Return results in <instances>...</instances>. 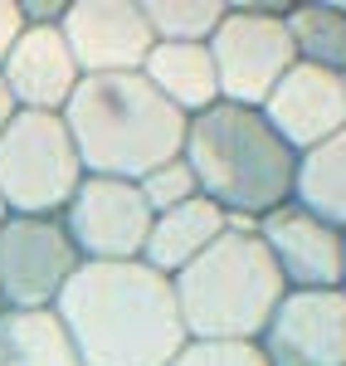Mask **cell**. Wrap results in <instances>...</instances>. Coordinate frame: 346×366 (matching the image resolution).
I'll return each instance as SVG.
<instances>
[{"label":"cell","mask_w":346,"mask_h":366,"mask_svg":"<svg viewBox=\"0 0 346 366\" xmlns=\"http://www.w3.org/2000/svg\"><path fill=\"white\" fill-rule=\"evenodd\" d=\"M54 317L83 366H171L190 342L171 279L142 259L78 264L58 293Z\"/></svg>","instance_id":"1"},{"label":"cell","mask_w":346,"mask_h":366,"mask_svg":"<svg viewBox=\"0 0 346 366\" xmlns=\"http://www.w3.org/2000/svg\"><path fill=\"white\" fill-rule=\"evenodd\" d=\"M63 127L88 176L142 181L185 152L190 117L146 84L142 74H93L63 103Z\"/></svg>","instance_id":"2"},{"label":"cell","mask_w":346,"mask_h":366,"mask_svg":"<svg viewBox=\"0 0 346 366\" xmlns=\"http://www.w3.org/2000/svg\"><path fill=\"white\" fill-rule=\"evenodd\" d=\"M180 157L195 171L200 196L215 200L225 215L263 220L292 200L297 152L263 122L259 108L215 103L210 113L190 117Z\"/></svg>","instance_id":"3"},{"label":"cell","mask_w":346,"mask_h":366,"mask_svg":"<svg viewBox=\"0 0 346 366\" xmlns=\"http://www.w3.org/2000/svg\"><path fill=\"white\" fill-rule=\"evenodd\" d=\"M190 342H259L288 283L259 229H225L210 249L171 279Z\"/></svg>","instance_id":"4"},{"label":"cell","mask_w":346,"mask_h":366,"mask_svg":"<svg viewBox=\"0 0 346 366\" xmlns=\"http://www.w3.org/2000/svg\"><path fill=\"white\" fill-rule=\"evenodd\" d=\"M83 162L58 113H15L0 137V200L10 215H63L83 186Z\"/></svg>","instance_id":"5"},{"label":"cell","mask_w":346,"mask_h":366,"mask_svg":"<svg viewBox=\"0 0 346 366\" xmlns=\"http://www.w3.org/2000/svg\"><path fill=\"white\" fill-rule=\"evenodd\" d=\"M288 5H230L210 34V59L220 79V103L263 108V98L297 64L292 34L283 25Z\"/></svg>","instance_id":"6"},{"label":"cell","mask_w":346,"mask_h":366,"mask_svg":"<svg viewBox=\"0 0 346 366\" xmlns=\"http://www.w3.org/2000/svg\"><path fill=\"white\" fill-rule=\"evenodd\" d=\"M78 249L58 215H5L0 220V308L44 312L78 274Z\"/></svg>","instance_id":"7"},{"label":"cell","mask_w":346,"mask_h":366,"mask_svg":"<svg viewBox=\"0 0 346 366\" xmlns=\"http://www.w3.org/2000/svg\"><path fill=\"white\" fill-rule=\"evenodd\" d=\"M58 220H63L83 264H127V259H142L156 215L142 200L137 181L83 176V186L73 191Z\"/></svg>","instance_id":"8"},{"label":"cell","mask_w":346,"mask_h":366,"mask_svg":"<svg viewBox=\"0 0 346 366\" xmlns=\"http://www.w3.org/2000/svg\"><path fill=\"white\" fill-rule=\"evenodd\" d=\"M259 352L268 366H346V288H288Z\"/></svg>","instance_id":"9"},{"label":"cell","mask_w":346,"mask_h":366,"mask_svg":"<svg viewBox=\"0 0 346 366\" xmlns=\"http://www.w3.org/2000/svg\"><path fill=\"white\" fill-rule=\"evenodd\" d=\"M63 39L73 49L78 74H142L156 34L142 15V0H68Z\"/></svg>","instance_id":"10"},{"label":"cell","mask_w":346,"mask_h":366,"mask_svg":"<svg viewBox=\"0 0 346 366\" xmlns=\"http://www.w3.org/2000/svg\"><path fill=\"white\" fill-rule=\"evenodd\" d=\"M259 113L302 157L346 127V79L317 64H292L278 79V88L263 98Z\"/></svg>","instance_id":"11"},{"label":"cell","mask_w":346,"mask_h":366,"mask_svg":"<svg viewBox=\"0 0 346 366\" xmlns=\"http://www.w3.org/2000/svg\"><path fill=\"white\" fill-rule=\"evenodd\" d=\"M259 239L268 244L288 288H342L346 234L337 225L317 220L312 210H302L297 200L278 205L273 215H263Z\"/></svg>","instance_id":"12"},{"label":"cell","mask_w":346,"mask_h":366,"mask_svg":"<svg viewBox=\"0 0 346 366\" xmlns=\"http://www.w3.org/2000/svg\"><path fill=\"white\" fill-rule=\"evenodd\" d=\"M0 79L25 113H63L73 88L83 84L73 49H68L58 25H25L20 44L0 64Z\"/></svg>","instance_id":"13"},{"label":"cell","mask_w":346,"mask_h":366,"mask_svg":"<svg viewBox=\"0 0 346 366\" xmlns=\"http://www.w3.org/2000/svg\"><path fill=\"white\" fill-rule=\"evenodd\" d=\"M225 229H230V215H225L215 200L195 196V200H185V205H175V210H166V215L151 220L142 264H151L156 274L175 279V274H180L185 264H195Z\"/></svg>","instance_id":"14"},{"label":"cell","mask_w":346,"mask_h":366,"mask_svg":"<svg viewBox=\"0 0 346 366\" xmlns=\"http://www.w3.org/2000/svg\"><path fill=\"white\" fill-rule=\"evenodd\" d=\"M142 79L185 117H200L220 103V79H215L210 44H151Z\"/></svg>","instance_id":"15"},{"label":"cell","mask_w":346,"mask_h":366,"mask_svg":"<svg viewBox=\"0 0 346 366\" xmlns=\"http://www.w3.org/2000/svg\"><path fill=\"white\" fill-rule=\"evenodd\" d=\"M292 200L346 234V127L337 137H327L322 147H312V152L297 157Z\"/></svg>","instance_id":"16"},{"label":"cell","mask_w":346,"mask_h":366,"mask_svg":"<svg viewBox=\"0 0 346 366\" xmlns=\"http://www.w3.org/2000/svg\"><path fill=\"white\" fill-rule=\"evenodd\" d=\"M0 366H83L54 308L15 312L0 308Z\"/></svg>","instance_id":"17"},{"label":"cell","mask_w":346,"mask_h":366,"mask_svg":"<svg viewBox=\"0 0 346 366\" xmlns=\"http://www.w3.org/2000/svg\"><path fill=\"white\" fill-rule=\"evenodd\" d=\"M283 25L292 34L297 64H317V69L346 74V5L302 0V5H288Z\"/></svg>","instance_id":"18"},{"label":"cell","mask_w":346,"mask_h":366,"mask_svg":"<svg viewBox=\"0 0 346 366\" xmlns=\"http://www.w3.org/2000/svg\"><path fill=\"white\" fill-rule=\"evenodd\" d=\"M225 10H230L225 0H142L156 44H210Z\"/></svg>","instance_id":"19"},{"label":"cell","mask_w":346,"mask_h":366,"mask_svg":"<svg viewBox=\"0 0 346 366\" xmlns=\"http://www.w3.org/2000/svg\"><path fill=\"white\" fill-rule=\"evenodd\" d=\"M137 191H142V200L151 205V215H166V210H175V205L200 196V181H195V171L185 167V157H175L166 167H156L151 176H142Z\"/></svg>","instance_id":"20"},{"label":"cell","mask_w":346,"mask_h":366,"mask_svg":"<svg viewBox=\"0 0 346 366\" xmlns=\"http://www.w3.org/2000/svg\"><path fill=\"white\" fill-rule=\"evenodd\" d=\"M171 366H268L259 342H185Z\"/></svg>","instance_id":"21"},{"label":"cell","mask_w":346,"mask_h":366,"mask_svg":"<svg viewBox=\"0 0 346 366\" xmlns=\"http://www.w3.org/2000/svg\"><path fill=\"white\" fill-rule=\"evenodd\" d=\"M20 34H25V10H20V0H0V64L20 44Z\"/></svg>","instance_id":"22"},{"label":"cell","mask_w":346,"mask_h":366,"mask_svg":"<svg viewBox=\"0 0 346 366\" xmlns=\"http://www.w3.org/2000/svg\"><path fill=\"white\" fill-rule=\"evenodd\" d=\"M20 10H25V25H63L68 0H20Z\"/></svg>","instance_id":"23"},{"label":"cell","mask_w":346,"mask_h":366,"mask_svg":"<svg viewBox=\"0 0 346 366\" xmlns=\"http://www.w3.org/2000/svg\"><path fill=\"white\" fill-rule=\"evenodd\" d=\"M15 113H20V103L10 98V88H5V79H0V137H5V127L15 122Z\"/></svg>","instance_id":"24"},{"label":"cell","mask_w":346,"mask_h":366,"mask_svg":"<svg viewBox=\"0 0 346 366\" xmlns=\"http://www.w3.org/2000/svg\"><path fill=\"white\" fill-rule=\"evenodd\" d=\"M5 215H10V210H5V200H0V220H5Z\"/></svg>","instance_id":"25"},{"label":"cell","mask_w":346,"mask_h":366,"mask_svg":"<svg viewBox=\"0 0 346 366\" xmlns=\"http://www.w3.org/2000/svg\"><path fill=\"white\" fill-rule=\"evenodd\" d=\"M342 288H346V264H342Z\"/></svg>","instance_id":"26"},{"label":"cell","mask_w":346,"mask_h":366,"mask_svg":"<svg viewBox=\"0 0 346 366\" xmlns=\"http://www.w3.org/2000/svg\"><path fill=\"white\" fill-rule=\"evenodd\" d=\"M342 79H346V74H342Z\"/></svg>","instance_id":"27"}]
</instances>
